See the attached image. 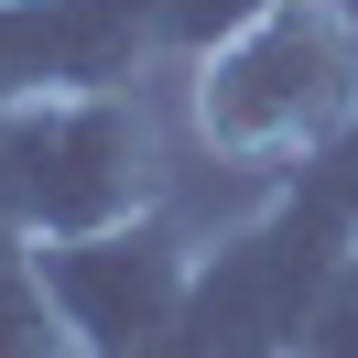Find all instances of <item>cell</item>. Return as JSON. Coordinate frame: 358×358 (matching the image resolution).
I'll list each match as a JSON object with an SVG mask.
<instances>
[{
    "instance_id": "52a82bcc",
    "label": "cell",
    "mask_w": 358,
    "mask_h": 358,
    "mask_svg": "<svg viewBox=\"0 0 358 358\" xmlns=\"http://www.w3.org/2000/svg\"><path fill=\"white\" fill-rule=\"evenodd\" d=\"M348 22H358V0H348Z\"/></svg>"
},
{
    "instance_id": "5b68a950",
    "label": "cell",
    "mask_w": 358,
    "mask_h": 358,
    "mask_svg": "<svg viewBox=\"0 0 358 358\" xmlns=\"http://www.w3.org/2000/svg\"><path fill=\"white\" fill-rule=\"evenodd\" d=\"M0 358H87V336L66 326V304L44 282V250L22 228H0Z\"/></svg>"
},
{
    "instance_id": "7a4b0ae2",
    "label": "cell",
    "mask_w": 358,
    "mask_h": 358,
    "mask_svg": "<svg viewBox=\"0 0 358 358\" xmlns=\"http://www.w3.org/2000/svg\"><path fill=\"white\" fill-rule=\"evenodd\" d=\"M141 206H163L141 87H55V98L0 109V228L87 239V228H120Z\"/></svg>"
},
{
    "instance_id": "8992f818",
    "label": "cell",
    "mask_w": 358,
    "mask_h": 358,
    "mask_svg": "<svg viewBox=\"0 0 358 358\" xmlns=\"http://www.w3.org/2000/svg\"><path fill=\"white\" fill-rule=\"evenodd\" d=\"M336 282V271H326ZM293 358H358V304H336V293H315L304 336H293Z\"/></svg>"
},
{
    "instance_id": "277c9868",
    "label": "cell",
    "mask_w": 358,
    "mask_h": 358,
    "mask_svg": "<svg viewBox=\"0 0 358 358\" xmlns=\"http://www.w3.org/2000/svg\"><path fill=\"white\" fill-rule=\"evenodd\" d=\"M33 250H44V282L66 304V326L87 336V358H163L196 315V282H206V250L163 206L87 228V239H33Z\"/></svg>"
},
{
    "instance_id": "6da1fadb",
    "label": "cell",
    "mask_w": 358,
    "mask_h": 358,
    "mask_svg": "<svg viewBox=\"0 0 358 358\" xmlns=\"http://www.w3.org/2000/svg\"><path fill=\"white\" fill-rule=\"evenodd\" d=\"M185 131L239 174H304L358 141V22L348 0H261L185 66Z\"/></svg>"
},
{
    "instance_id": "3957f363",
    "label": "cell",
    "mask_w": 358,
    "mask_h": 358,
    "mask_svg": "<svg viewBox=\"0 0 358 358\" xmlns=\"http://www.w3.org/2000/svg\"><path fill=\"white\" fill-rule=\"evenodd\" d=\"M239 11H261V0H0V109L196 66Z\"/></svg>"
}]
</instances>
